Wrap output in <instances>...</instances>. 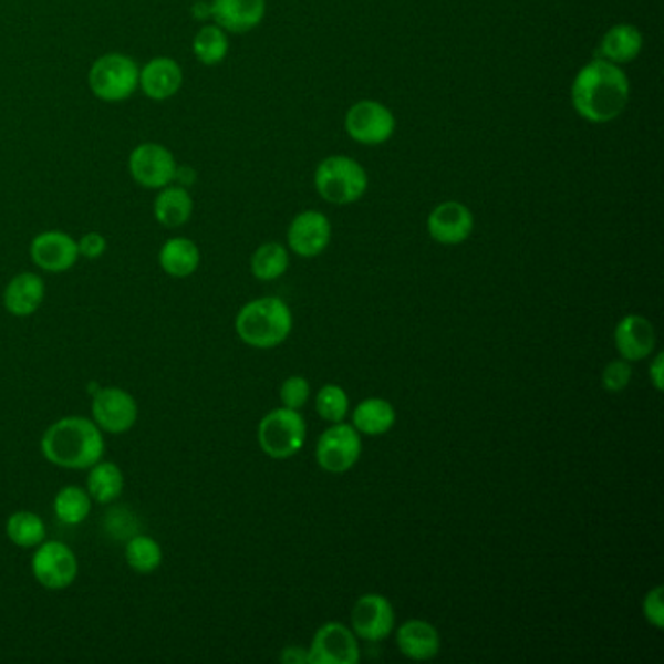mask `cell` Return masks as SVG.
<instances>
[{"label": "cell", "mask_w": 664, "mask_h": 664, "mask_svg": "<svg viewBox=\"0 0 664 664\" xmlns=\"http://www.w3.org/2000/svg\"><path fill=\"white\" fill-rule=\"evenodd\" d=\"M158 261L164 273L174 279H186L194 276L201 263V251L189 238H170L164 242L158 253Z\"/></svg>", "instance_id": "cell-23"}, {"label": "cell", "mask_w": 664, "mask_h": 664, "mask_svg": "<svg viewBox=\"0 0 664 664\" xmlns=\"http://www.w3.org/2000/svg\"><path fill=\"white\" fill-rule=\"evenodd\" d=\"M279 397H281V404L283 407L289 409H297L304 407L310 397V384L304 376H289L287 381L281 384L279 390Z\"/></svg>", "instance_id": "cell-33"}, {"label": "cell", "mask_w": 664, "mask_h": 664, "mask_svg": "<svg viewBox=\"0 0 664 664\" xmlns=\"http://www.w3.org/2000/svg\"><path fill=\"white\" fill-rule=\"evenodd\" d=\"M332 240V225L324 212L304 211L292 219L287 242L300 258H317Z\"/></svg>", "instance_id": "cell-15"}, {"label": "cell", "mask_w": 664, "mask_h": 664, "mask_svg": "<svg viewBox=\"0 0 664 664\" xmlns=\"http://www.w3.org/2000/svg\"><path fill=\"white\" fill-rule=\"evenodd\" d=\"M104 435L94 419L63 417L41 437L45 460L65 470H90L104 456Z\"/></svg>", "instance_id": "cell-2"}, {"label": "cell", "mask_w": 664, "mask_h": 664, "mask_svg": "<svg viewBox=\"0 0 664 664\" xmlns=\"http://www.w3.org/2000/svg\"><path fill=\"white\" fill-rule=\"evenodd\" d=\"M643 49V35L632 24L612 25L600 41L599 58L614 65L632 63Z\"/></svg>", "instance_id": "cell-22"}, {"label": "cell", "mask_w": 664, "mask_h": 664, "mask_svg": "<svg viewBox=\"0 0 664 664\" xmlns=\"http://www.w3.org/2000/svg\"><path fill=\"white\" fill-rule=\"evenodd\" d=\"M351 627L361 640L371 643L386 640L396 627V614L390 600L376 592L363 594L351 610Z\"/></svg>", "instance_id": "cell-13"}, {"label": "cell", "mask_w": 664, "mask_h": 664, "mask_svg": "<svg viewBox=\"0 0 664 664\" xmlns=\"http://www.w3.org/2000/svg\"><path fill=\"white\" fill-rule=\"evenodd\" d=\"M184 82L181 66L170 58L151 59L138 73V86L143 89L146 97L155 102L170 100L178 94Z\"/></svg>", "instance_id": "cell-19"}, {"label": "cell", "mask_w": 664, "mask_h": 664, "mask_svg": "<svg viewBox=\"0 0 664 664\" xmlns=\"http://www.w3.org/2000/svg\"><path fill=\"white\" fill-rule=\"evenodd\" d=\"M571 102L577 114L587 122H614L630 104L627 74L620 65L596 58L577 73Z\"/></svg>", "instance_id": "cell-1"}, {"label": "cell", "mask_w": 664, "mask_h": 664, "mask_svg": "<svg viewBox=\"0 0 664 664\" xmlns=\"http://www.w3.org/2000/svg\"><path fill=\"white\" fill-rule=\"evenodd\" d=\"M32 573L43 589L63 591L79 575V559L66 543L45 540L33 553Z\"/></svg>", "instance_id": "cell-7"}, {"label": "cell", "mask_w": 664, "mask_h": 664, "mask_svg": "<svg viewBox=\"0 0 664 664\" xmlns=\"http://www.w3.org/2000/svg\"><path fill=\"white\" fill-rule=\"evenodd\" d=\"M55 517L59 522L76 527L84 520L89 519L90 510H92V497L86 489L79 486H65L59 489L53 501Z\"/></svg>", "instance_id": "cell-28"}, {"label": "cell", "mask_w": 664, "mask_h": 664, "mask_svg": "<svg viewBox=\"0 0 664 664\" xmlns=\"http://www.w3.org/2000/svg\"><path fill=\"white\" fill-rule=\"evenodd\" d=\"M258 440L261 450L268 456L276 460H287L304 446L307 422L297 409L277 407L261 419Z\"/></svg>", "instance_id": "cell-6"}, {"label": "cell", "mask_w": 664, "mask_h": 664, "mask_svg": "<svg viewBox=\"0 0 664 664\" xmlns=\"http://www.w3.org/2000/svg\"><path fill=\"white\" fill-rule=\"evenodd\" d=\"M643 616L649 624L655 625L656 630L664 627V602L663 587H655L653 591H649L643 599Z\"/></svg>", "instance_id": "cell-35"}, {"label": "cell", "mask_w": 664, "mask_h": 664, "mask_svg": "<svg viewBox=\"0 0 664 664\" xmlns=\"http://www.w3.org/2000/svg\"><path fill=\"white\" fill-rule=\"evenodd\" d=\"M281 663L307 664L309 663V651L304 647H287L281 653Z\"/></svg>", "instance_id": "cell-37"}, {"label": "cell", "mask_w": 664, "mask_h": 664, "mask_svg": "<svg viewBox=\"0 0 664 664\" xmlns=\"http://www.w3.org/2000/svg\"><path fill=\"white\" fill-rule=\"evenodd\" d=\"M155 219L166 228H179L194 215V199L186 187L166 186L155 199Z\"/></svg>", "instance_id": "cell-25"}, {"label": "cell", "mask_w": 664, "mask_h": 664, "mask_svg": "<svg viewBox=\"0 0 664 664\" xmlns=\"http://www.w3.org/2000/svg\"><path fill=\"white\" fill-rule=\"evenodd\" d=\"M361 649L353 630L340 622L322 625L309 647V664H356Z\"/></svg>", "instance_id": "cell-11"}, {"label": "cell", "mask_w": 664, "mask_h": 664, "mask_svg": "<svg viewBox=\"0 0 664 664\" xmlns=\"http://www.w3.org/2000/svg\"><path fill=\"white\" fill-rule=\"evenodd\" d=\"M123 487H125V476L117 464L100 460L90 468L86 491L92 497V501L102 505L115 501L123 494Z\"/></svg>", "instance_id": "cell-26"}, {"label": "cell", "mask_w": 664, "mask_h": 664, "mask_svg": "<svg viewBox=\"0 0 664 664\" xmlns=\"http://www.w3.org/2000/svg\"><path fill=\"white\" fill-rule=\"evenodd\" d=\"M427 230L435 242L458 246L470 238L474 230V215L464 203H440L430 211Z\"/></svg>", "instance_id": "cell-16"}, {"label": "cell", "mask_w": 664, "mask_h": 664, "mask_svg": "<svg viewBox=\"0 0 664 664\" xmlns=\"http://www.w3.org/2000/svg\"><path fill=\"white\" fill-rule=\"evenodd\" d=\"M235 328L246 345L273 349L291 335V309L277 297L251 300L236 314Z\"/></svg>", "instance_id": "cell-3"}, {"label": "cell", "mask_w": 664, "mask_h": 664, "mask_svg": "<svg viewBox=\"0 0 664 664\" xmlns=\"http://www.w3.org/2000/svg\"><path fill=\"white\" fill-rule=\"evenodd\" d=\"M655 328L641 314L622 318L614 332V343L622 359L635 363L647 359L655 349Z\"/></svg>", "instance_id": "cell-17"}, {"label": "cell", "mask_w": 664, "mask_h": 664, "mask_svg": "<svg viewBox=\"0 0 664 664\" xmlns=\"http://www.w3.org/2000/svg\"><path fill=\"white\" fill-rule=\"evenodd\" d=\"M361 433L349 423H333L330 429L318 438L317 463L322 470L330 474L349 471L361 456Z\"/></svg>", "instance_id": "cell-9"}, {"label": "cell", "mask_w": 664, "mask_h": 664, "mask_svg": "<svg viewBox=\"0 0 664 664\" xmlns=\"http://www.w3.org/2000/svg\"><path fill=\"white\" fill-rule=\"evenodd\" d=\"M251 273L260 281H276L289 269V250L283 243L268 242L253 251L250 261Z\"/></svg>", "instance_id": "cell-29"}, {"label": "cell", "mask_w": 664, "mask_h": 664, "mask_svg": "<svg viewBox=\"0 0 664 664\" xmlns=\"http://www.w3.org/2000/svg\"><path fill=\"white\" fill-rule=\"evenodd\" d=\"M125 559L133 571H137L141 575H148L163 566V548L151 536H131L129 542L125 546Z\"/></svg>", "instance_id": "cell-30"}, {"label": "cell", "mask_w": 664, "mask_h": 664, "mask_svg": "<svg viewBox=\"0 0 664 664\" xmlns=\"http://www.w3.org/2000/svg\"><path fill=\"white\" fill-rule=\"evenodd\" d=\"M138 73L141 69L133 59L123 53H107L90 66V90L102 102H123L138 89Z\"/></svg>", "instance_id": "cell-5"}, {"label": "cell", "mask_w": 664, "mask_h": 664, "mask_svg": "<svg viewBox=\"0 0 664 664\" xmlns=\"http://www.w3.org/2000/svg\"><path fill=\"white\" fill-rule=\"evenodd\" d=\"M79 243L61 230H48L35 236L30 246V258L48 273H63L79 261Z\"/></svg>", "instance_id": "cell-14"}, {"label": "cell", "mask_w": 664, "mask_h": 664, "mask_svg": "<svg viewBox=\"0 0 664 664\" xmlns=\"http://www.w3.org/2000/svg\"><path fill=\"white\" fill-rule=\"evenodd\" d=\"M76 243H79V253L86 260H97L107 250V240L100 232H86Z\"/></svg>", "instance_id": "cell-36"}, {"label": "cell", "mask_w": 664, "mask_h": 664, "mask_svg": "<svg viewBox=\"0 0 664 664\" xmlns=\"http://www.w3.org/2000/svg\"><path fill=\"white\" fill-rule=\"evenodd\" d=\"M2 300H4V309L9 310L12 317H32L45 300V283L40 276L25 271L7 284Z\"/></svg>", "instance_id": "cell-21"}, {"label": "cell", "mask_w": 664, "mask_h": 664, "mask_svg": "<svg viewBox=\"0 0 664 664\" xmlns=\"http://www.w3.org/2000/svg\"><path fill=\"white\" fill-rule=\"evenodd\" d=\"M314 186L324 201L351 205L369 189V174L361 164L345 155L328 156L318 164Z\"/></svg>", "instance_id": "cell-4"}, {"label": "cell", "mask_w": 664, "mask_h": 664, "mask_svg": "<svg viewBox=\"0 0 664 664\" xmlns=\"http://www.w3.org/2000/svg\"><path fill=\"white\" fill-rule=\"evenodd\" d=\"M176 160L166 146L143 143L135 146L129 156V172L138 186L163 189L176 178Z\"/></svg>", "instance_id": "cell-12"}, {"label": "cell", "mask_w": 664, "mask_h": 664, "mask_svg": "<svg viewBox=\"0 0 664 664\" xmlns=\"http://www.w3.org/2000/svg\"><path fill=\"white\" fill-rule=\"evenodd\" d=\"M7 536L10 542L18 548H38L41 542H45L48 538V528L45 522L41 520L32 510H18L12 512L7 520Z\"/></svg>", "instance_id": "cell-27"}, {"label": "cell", "mask_w": 664, "mask_h": 664, "mask_svg": "<svg viewBox=\"0 0 664 664\" xmlns=\"http://www.w3.org/2000/svg\"><path fill=\"white\" fill-rule=\"evenodd\" d=\"M345 131L359 145H384L396 131V117L381 102L361 100L355 106L349 107Z\"/></svg>", "instance_id": "cell-8"}, {"label": "cell", "mask_w": 664, "mask_h": 664, "mask_svg": "<svg viewBox=\"0 0 664 664\" xmlns=\"http://www.w3.org/2000/svg\"><path fill=\"white\" fill-rule=\"evenodd\" d=\"M663 369H664V359L661 353L653 359V363L649 366V376H651V382L655 384V388L658 392H663Z\"/></svg>", "instance_id": "cell-38"}, {"label": "cell", "mask_w": 664, "mask_h": 664, "mask_svg": "<svg viewBox=\"0 0 664 664\" xmlns=\"http://www.w3.org/2000/svg\"><path fill=\"white\" fill-rule=\"evenodd\" d=\"M317 412L324 422L340 423L347 417L349 397L338 384H328L318 392Z\"/></svg>", "instance_id": "cell-32"}, {"label": "cell", "mask_w": 664, "mask_h": 664, "mask_svg": "<svg viewBox=\"0 0 664 664\" xmlns=\"http://www.w3.org/2000/svg\"><path fill=\"white\" fill-rule=\"evenodd\" d=\"M394 423H396V409L388 400L382 397H366L353 409V427L361 435L381 437L394 427Z\"/></svg>", "instance_id": "cell-24"}, {"label": "cell", "mask_w": 664, "mask_h": 664, "mask_svg": "<svg viewBox=\"0 0 664 664\" xmlns=\"http://www.w3.org/2000/svg\"><path fill=\"white\" fill-rule=\"evenodd\" d=\"M211 17L230 33H248L266 17V0H212Z\"/></svg>", "instance_id": "cell-18"}, {"label": "cell", "mask_w": 664, "mask_h": 664, "mask_svg": "<svg viewBox=\"0 0 664 664\" xmlns=\"http://www.w3.org/2000/svg\"><path fill=\"white\" fill-rule=\"evenodd\" d=\"M396 643L402 655L412 661H430L440 651L437 627L425 620H407L397 627Z\"/></svg>", "instance_id": "cell-20"}, {"label": "cell", "mask_w": 664, "mask_h": 664, "mask_svg": "<svg viewBox=\"0 0 664 664\" xmlns=\"http://www.w3.org/2000/svg\"><path fill=\"white\" fill-rule=\"evenodd\" d=\"M194 55L201 65L215 66L228 55L227 32L219 25H205L194 38Z\"/></svg>", "instance_id": "cell-31"}, {"label": "cell", "mask_w": 664, "mask_h": 664, "mask_svg": "<svg viewBox=\"0 0 664 664\" xmlns=\"http://www.w3.org/2000/svg\"><path fill=\"white\" fill-rule=\"evenodd\" d=\"M632 365H630V361H625V359H616V361H610L608 363L606 369L602 371V386L608 390V392H622V390L627 388V384L632 381Z\"/></svg>", "instance_id": "cell-34"}, {"label": "cell", "mask_w": 664, "mask_h": 664, "mask_svg": "<svg viewBox=\"0 0 664 664\" xmlns=\"http://www.w3.org/2000/svg\"><path fill=\"white\" fill-rule=\"evenodd\" d=\"M138 405L129 392L122 388L97 390L92 397V419L110 435H123L137 423Z\"/></svg>", "instance_id": "cell-10"}]
</instances>
